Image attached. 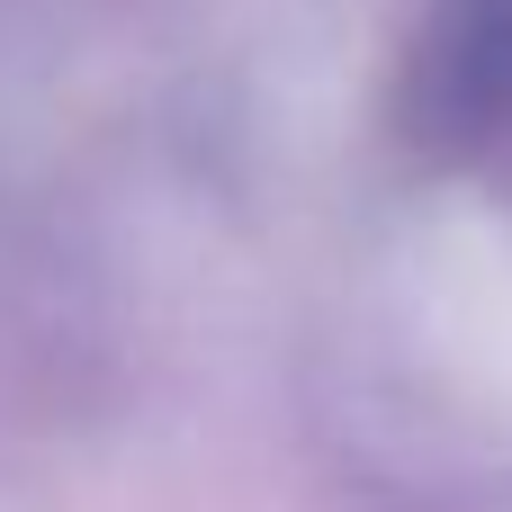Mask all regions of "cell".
I'll return each instance as SVG.
<instances>
[]
</instances>
